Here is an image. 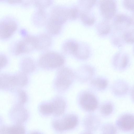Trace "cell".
<instances>
[{"label":"cell","mask_w":134,"mask_h":134,"mask_svg":"<svg viewBox=\"0 0 134 134\" xmlns=\"http://www.w3.org/2000/svg\"><path fill=\"white\" fill-rule=\"evenodd\" d=\"M130 91V96L132 99V98H132L133 99V88H132Z\"/></svg>","instance_id":"obj_37"},{"label":"cell","mask_w":134,"mask_h":134,"mask_svg":"<svg viewBox=\"0 0 134 134\" xmlns=\"http://www.w3.org/2000/svg\"><path fill=\"white\" fill-rule=\"evenodd\" d=\"M62 25L55 20L50 18L47 23V30L51 34H57L60 31Z\"/></svg>","instance_id":"obj_22"},{"label":"cell","mask_w":134,"mask_h":134,"mask_svg":"<svg viewBox=\"0 0 134 134\" xmlns=\"http://www.w3.org/2000/svg\"><path fill=\"white\" fill-rule=\"evenodd\" d=\"M79 122V118L76 115L69 114L54 120L53 125L56 130L63 131L74 128L77 125Z\"/></svg>","instance_id":"obj_3"},{"label":"cell","mask_w":134,"mask_h":134,"mask_svg":"<svg viewBox=\"0 0 134 134\" xmlns=\"http://www.w3.org/2000/svg\"><path fill=\"white\" fill-rule=\"evenodd\" d=\"M39 110L42 115L45 116L53 114V107L52 103H46L41 104L39 106Z\"/></svg>","instance_id":"obj_26"},{"label":"cell","mask_w":134,"mask_h":134,"mask_svg":"<svg viewBox=\"0 0 134 134\" xmlns=\"http://www.w3.org/2000/svg\"><path fill=\"white\" fill-rule=\"evenodd\" d=\"M80 134H92V132L85 130L82 132Z\"/></svg>","instance_id":"obj_36"},{"label":"cell","mask_w":134,"mask_h":134,"mask_svg":"<svg viewBox=\"0 0 134 134\" xmlns=\"http://www.w3.org/2000/svg\"><path fill=\"white\" fill-rule=\"evenodd\" d=\"M36 48L38 49L46 48L50 46L51 42V37L48 35H41L36 37Z\"/></svg>","instance_id":"obj_20"},{"label":"cell","mask_w":134,"mask_h":134,"mask_svg":"<svg viewBox=\"0 0 134 134\" xmlns=\"http://www.w3.org/2000/svg\"><path fill=\"white\" fill-rule=\"evenodd\" d=\"M114 109L112 103L110 102L107 101L104 103L100 105L99 111L103 116H108L112 113Z\"/></svg>","instance_id":"obj_25"},{"label":"cell","mask_w":134,"mask_h":134,"mask_svg":"<svg viewBox=\"0 0 134 134\" xmlns=\"http://www.w3.org/2000/svg\"><path fill=\"white\" fill-rule=\"evenodd\" d=\"M18 27L16 22L13 18L7 17L0 21V38L6 39L14 33Z\"/></svg>","instance_id":"obj_6"},{"label":"cell","mask_w":134,"mask_h":134,"mask_svg":"<svg viewBox=\"0 0 134 134\" xmlns=\"http://www.w3.org/2000/svg\"><path fill=\"white\" fill-rule=\"evenodd\" d=\"M79 46V44L73 40H69L66 42L63 46L64 51L68 54L75 55L77 52Z\"/></svg>","instance_id":"obj_23"},{"label":"cell","mask_w":134,"mask_h":134,"mask_svg":"<svg viewBox=\"0 0 134 134\" xmlns=\"http://www.w3.org/2000/svg\"><path fill=\"white\" fill-rule=\"evenodd\" d=\"M116 127L125 132L133 130L134 127V116L132 114L126 113L122 114L116 121Z\"/></svg>","instance_id":"obj_8"},{"label":"cell","mask_w":134,"mask_h":134,"mask_svg":"<svg viewBox=\"0 0 134 134\" xmlns=\"http://www.w3.org/2000/svg\"><path fill=\"white\" fill-rule=\"evenodd\" d=\"M97 27L99 32L103 35L108 33L110 30V27L109 24L106 21H103L99 23Z\"/></svg>","instance_id":"obj_29"},{"label":"cell","mask_w":134,"mask_h":134,"mask_svg":"<svg viewBox=\"0 0 134 134\" xmlns=\"http://www.w3.org/2000/svg\"><path fill=\"white\" fill-rule=\"evenodd\" d=\"M75 77V74L70 69L64 68L58 72L55 81L56 88L61 91L68 89Z\"/></svg>","instance_id":"obj_2"},{"label":"cell","mask_w":134,"mask_h":134,"mask_svg":"<svg viewBox=\"0 0 134 134\" xmlns=\"http://www.w3.org/2000/svg\"><path fill=\"white\" fill-rule=\"evenodd\" d=\"M95 74V70L93 66L85 65L78 68L75 74L79 81L85 83L90 81L93 78Z\"/></svg>","instance_id":"obj_7"},{"label":"cell","mask_w":134,"mask_h":134,"mask_svg":"<svg viewBox=\"0 0 134 134\" xmlns=\"http://www.w3.org/2000/svg\"><path fill=\"white\" fill-rule=\"evenodd\" d=\"M36 37L26 36L15 43L13 47V52L16 55L29 52L36 48Z\"/></svg>","instance_id":"obj_5"},{"label":"cell","mask_w":134,"mask_h":134,"mask_svg":"<svg viewBox=\"0 0 134 134\" xmlns=\"http://www.w3.org/2000/svg\"><path fill=\"white\" fill-rule=\"evenodd\" d=\"M115 24L118 25H124L125 26H128L131 23V19L125 14H119L115 17Z\"/></svg>","instance_id":"obj_24"},{"label":"cell","mask_w":134,"mask_h":134,"mask_svg":"<svg viewBox=\"0 0 134 134\" xmlns=\"http://www.w3.org/2000/svg\"><path fill=\"white\" fill-rule=\"evenodd\" d=\"M13 76L6 74L0 75V88L5 90H11L15 87Z\"/></svg>","instance_id":"obj_16"},{"label":"cell","mask_w":134,"mask_h":134,"mask_svg":"<svg viewBox=\"0 0 134 134\" xmlns=\"http://www.w3.org/2000/svg\"><path fill=\"white\" fill-rule=\"evenodd\" d=\"M52 103L54 115L56 116H59L63 115L66 108V104L64 100L61 98L57 97L54 100Z\"/></svg>","instance_id":"obj_18"},{"label":"cell","mask_w":134,"mask_h":134,"mask_svg":"<svg viewBox=\"0 0 134 134\" xmlns=\"http://www.w3.org/2000/svg\"><path fill=\"white\" fill-rule=\"evenodd\" d=\"M102 134H116L117 127L111 124H106L102 126L101 128Z\"/></svg>","instance_id":"obj_27"},{"label":"cell","mask_w":134,"mask_h":134,"mask_svg":"<svg viewBox=\"0 0 134 134\" xmlns=\"http://www.w3.org/2000/svg\"><path fill=\"white\" fill-rule=\"evenodd\" d=\"M100 8L102 15L107 19H110L116 12V6L113 1H102L100 3Z\"/></svg>","instance_id":"obj_13"},{"label":"cell","mask_w":134,"mask_h":134,"mask_svg":"<svg viewBox=\"0 0 134 134\" xmlns=\"http://www.w3.org/2000/svg\"><path fill=\"white\" fill-rule=\"evenodd\" d=\"M68 13L69 18L72 19H74L78 17L79 12L77 8L74 7L70 9Z\"/></svg>","instance_id":"obj_32"},{"label":"cell","mask_w":134,"mask_h":134,"mask_svg":"<svg viewBox=\"0 0 134 134\" xmlns=\"http://www.w3.org/2000/svg\"><path fill=\"white\" fill-rule=\"evenodd\" d=\"M11 115L18 124L25 122L29 117L27 109L22 105L18 103L13 107L11 111Z\"/></svg>","instance_id":"obj_9"},{"label":"cell","mask_w":134,"mask_h":134,"mask_svg":"<svg viewBox=\"0 0 134 134\" xmlns=\"http://www.w3.org/2000/svg\"><path fill=\"white\" fill-rule=\"evenodd\" d=\"M69 11L62 8H57L52 13L51 18L63 24L69 17Z\"/></svg>","instance_id":"obj_17"},{"label":"cell","mask_w":134,"mask_h":134,"mask_svg":"<svg viewBox=\"0 0 134 134\" xmlns=\"http://www.w3.org/2000/svg\"><path fill=\"white\" fill-rule=\"evenodd\" d=\"M79 102L81 108L88 112L94 111L97 108L99 105L98 100L96 96L89 91H84L81 93Z\"/></svg>","instance_id":"obj_4"},{"label":"cell","mask_w":134,"mask_h":134,"mask_svg":"<svg viewBox=\"0 0 134 134\" xmlns=\"http://www.w3.org/2000/svg\"><path fill=\"white\" fill-rule=\"evenodd\" d=\"M22 1H21L20 0H15V1H8V2L11 4H17L21 3Z\"/></svg>","instance_id":"obj_35"},{"label":"cell","mask_w":134,"mask_h":134,"mask_svg":"<svg viewBox=\"0 0 134 134\" xmlns=\"http://www.w3.org/2000/svg\"><path fill=\"white\" fill-rule=\"evenodd\" d=\"M90 81L91 87L98 91H104L107 88L108 84L107 79L102 77H93Z\"/></svg>","instance_id":"obj_15"},{"label":"cell","mask_w":134,"mask_h":134,"mask_svg":"<svg viewBox=\"0 0 134 134\" xmlns=\"http://www.w3.org/2000/svg\"><path fill=\"white\" fill-rule=\"evenodd\" d=\"M64 63V58L62 55L55 52H48L41 57L38 64L42 68L51 69L60 67Z\"/></svg>","instance_id":"obj_1"},{"label":"cell","mask_w":134,"mask_h":134,"mask_svg":"<svg viewBox=\"0 0 134 134\" xmlns=\"http://www.w3.org/2000/svg\"><path fill=\"white\" fill-rule=\"evenodd\" d=\"M129 62V58L127 54L119 53L114 56L112 60V64L116 70L122 71L127 68Z\"/></svg>","instance_id":"obj_11"},{"label":"cell","mask_w":134,"mask_h":134,"mask_svg":"<svg viewBox=\"0 0 134 134\" xmlns=\"http://www.w3.org/2000/svg\"><path fill=\"white\" fill-rule=\"evenodd\" d=\"M17 92L19 99L18 103L23 105L27 101V95L24 90L19 88L17 89Z\"/></svg>","instance_id":"obj_30"},{"label":"cell","mask_w":134,"mask_h":134,"mask_svg":"<svg viewBox=\"0 0 134 134\" xmlns=\"http://www.w3.org/2000/svg\"><path fill=\"white\" fill-rule=\"evenodd\" d=\"M25 130L21 124L5 126L0 129V134H25Z\"/></svg>","instance_id":"obj_14"},{"label":"cell","mask_w":134,"mask_h":134,"mask_svg":"<svg viewBox=\"0 0 134 134\" xmlns=\"http://www.w3.org/2000/svg\"><path fill=\"white\" fill-rule=\"evenodd\" d=\"M124 7L127 8L132 10L133 8V0L124 1Z\"/></svg>","instance_id":"obj_34"},{"label":"cell","mask_w":134,"mask_h":134,"mask_svg":"<svg viewBox=\"0 0 134 134\" xmlns=\"http://www.w3.org/2000/svg\"><path fill=\"white\" fill-rule=\"evenodd\" d=\"M129 85L125 81L119 80L115 81L111 87L112 93L115 96L121 97L125 96L129 91Z\"/></svg>","instance_id":"obj_12"},{"label":"cell","mask_w":134,"mask_h":134,"mask_svg":"<svg viewBox=\"0 0 134 134\" xmlns=\"http://www.w3.org/2000/svg\"><path fill=\"white\" fill-rule=\"evenodd\" d=\"M8 62L6 56L3 54H0V70L5 66Z\"/></svg>","instance_id":"obj_33"},{"label":"cell","mask_w":134,"mask_h":134,"mask_svg":"<svg viewBox=\"0 0 134 134\" xmlns=\"http://www.w3.org/2000/svg\"><path fill=\"white\" fill-rule=\"evenodd\" d=\"M14 83L15 87H22L25 86L28 81V78L26 74L20 72L13 75Z\"/></svg>","instance_id":"obj_19"},{"label":"cell","mask_w":134,"mask_h":134,"mask_svg":"<svg viewBox=\"0 0 134 134\" xmlns=\"http://www.w3.org/2000/svg\"><path fill=\"white\" fill-rule=\"evenodd\" d=\"M21 66L22 71L26 74L32 72L35 68L33 61L28 58H24L22 60Z\"/></svg>","instance_id":"obj_21"},{"label":"cell","mask_w":134,"mask_h":134,"mask_svg":"<svg viewBox=\"0 0 134 134\" xmlns=\"http://www.w3.org/2000/svg\"><path fill=\"white\" fill-rule=\"evenodd\" d=\"M30 134H41L40 133L37 132H33L31 133Z\"/></svg>","instance_id":"obj_38"},{"label":"cell","mask_w":134,"mask_h":134,"mask_svg":"<svg viewBox=\"0 0 134 134\" xmlns=\"http://www.w3.org/2000/svg\"><path fill=\"white\" fill-rule=\"evenodd\" d=\"M80 15L81 19L85 24L91 25L94 23L95 20L94 18L89 13L87 12H82Z\"/></svg>","instance_id":"obj_28"},{"label":"cell","mask_w":134,"mask_h":134,"mask_svg":"<svg viewBox=\"0 0 134 134\" xmlns=\"http://www.w3.org/2000/svg\"><path fill=\"white\" fill-rule=\"evenodd\" d=\"M123 38L126 42L132 43L133 42V31L125 32L123 35Z\"/></svg>","instance_id":"obj_31"},{"label":"cell","mask_w":134,"mask_h":134,"mask_svg":"<svg viewBox=\"0 0 134 134\" xmlns=\"http://www.w3.org/2000/svg\"><path fill=\"white\" fill-rule=\"evenodd\" d=\"M83 124L85 130L92 132L96 131L99 127L101 121L97 115L91 114L85 117Z\"/></svg>","instance_id":"obj_10"}]
</instances>
